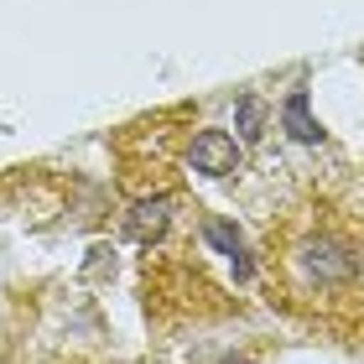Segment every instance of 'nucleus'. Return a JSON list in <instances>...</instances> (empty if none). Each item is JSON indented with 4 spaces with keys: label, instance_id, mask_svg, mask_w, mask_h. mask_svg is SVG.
Returning a JSON list of instances; mask_svg holds the SVG:
<instances>
[{
    "label": "nucleus",
    "instance_id": "1",
    "mask_svg": "<svg viewBox=\"0 0 364 364\" xmlns=\"http://www.w3.org/2000/svg\"><path fill=\"white\" fill-rule=\"evenodd\" d=\"M188 161L208 177H229V172H240V146L229 141L224 130H203V136L188 146Z\"/></svg>",
    "mask_w": 364,
    "mask_h": 364
},
{
    "label": "nucleus",
    "instance_id": "2",
    "mask_svg": "<svg viewBox=\"0 0 364 364\" xmlns=\"http://www.w3.org/2000/svg\"><path fill=\"white\" fill-rule=\"evenodd\" d=\"M161 229H167V198H156V203H141L136 219H130V235H136V240H156Z\"/></svg>",
    "mask_w": 364,
    "mask_h": 364
},
{
    "label": "nucleus",
    "instance_id": "3",
    "mask_svg": "<svg viewBox=\"0 0 364 364\" xmlns=\"http://www.w3.org/2000/svg\"><path fill=\"white\" fill-rule=\"evenodd\" d=\"M287 120H291V130H296L302 141H312V136H318V125L307 120V105H302V94H296L291 105H287Z\"/></svg>",
    "mask_w": 364,
    "mask_h": 364
}]
</instances>
